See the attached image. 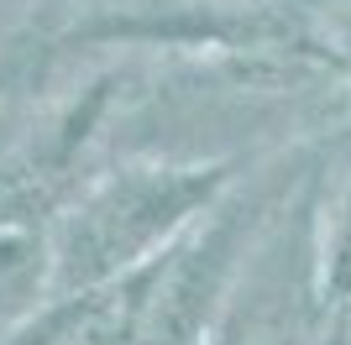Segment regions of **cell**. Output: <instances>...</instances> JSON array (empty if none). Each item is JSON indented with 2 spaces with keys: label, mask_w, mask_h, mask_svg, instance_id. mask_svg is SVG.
<instances>
[{
  "label": "cell",
  "mask_w": 351,
  "mask_h": 345,
  "mask_svg": "<svg viewBox=\"0 0 351 345\" xmlns=\"http://www.w3.org/2000/svg\"><path fill=\"white\" fill-rule=\"evenodd\" d=\"M236 188L231 162H168L126 157L95 172L69 194L53 230V288L89 293L142 272L147 261L173 251L199 220Z\"/></svg>",
  "instance_id": "cell-1"
},
{
  "label": "cell",
  "mask_w": 351,
  "mask_h": 345,
  "mask_svg": "<svg viewBox=\"0 0 351 345\" xmlns=\"http://www.w3.org/2000/svg\"><path fill=\"white\" fill-rule=\"evenodd\" d=\"M16 68H21V53H0V100H5V89L16 84Z\"/></svg>",
  "instance_id": "cell-4"
},
{
  "label": "cell",
  "mask_w": 351,
  "mask_h": 345,
  "mask_svg": "<svg viewBox=\"0 0 351 345\" xmlns=\"http://www.w3.org/2000/svg\"><path fill=\"white\" fill-rule=\"evenodd\" d=\"M315 235H320V277L336 314H351V168L320 178L315 204Z\"/></svg>",
  "instance_id": "cell-3"
},
{
  "label": "cell",
  "mask_w": 351,
  "mask_h": 345,
  "mask_svg": "<svg viewBox=\"0 0 351 345\" xmlns=\"http://www.w3.org/2000/svg\"><path fill=\"white\" fill-rule=\"evenodd\" d=\"M346 142H351V131H346Z\"/></svg>",
  "instance_id": "cell-5"
},
{
  "label": "cell",
  "mask_w": 351,
  "mask_h": 345,
  "mask_svg": "<svg viewBox=\"0 0 351 345\" xmlns=\"http://www.w3.org/2000/svg\"><path fill=\"white\" fill-rule=\"evenodd\" d=\"M320 168H299L273 209L263 215L257 235L247 241L236 272L226 277L215 314L199 345H320L325 324L336 319L320 277Z\"/></svg>",
  "instance_id": "cell-2"
}]
</instances>
